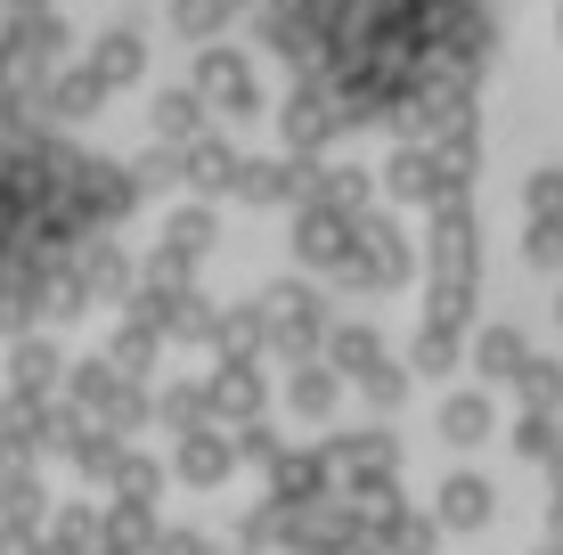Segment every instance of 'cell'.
I'll use <instances>...</instances> for the list:
<instances>
[{
	"label": "cell",
	"mask_w": 563,
	"mask_h": 555,
	"mask_svg": "<svg viewBox=\"0 0 563 555\" xmlns=\"http://www.w3.org/2000/svg\"><path fill=\"white\" fill-rule=\"evenodd\" d=\"M262 33L327 123H384L482 74L490 0H269Z\"/></svg>",
	"instance_id": "6da1fadb"
},
{
	"label": "cell",
	"mask_w": 563,
	"mask_h": 555,
	"mask_svg": "<svg viewBox=\"0 0 563 555\" xmlns=\"http://www.w3.org/2000/svg\"><path fill=\"white\" fill-rule=\"evenodd\" d=\"M131 204V180L49 131L0 140V286L66 270V254Z\"/></svg>",
	"instance_id": "7a4b0ae2"
}]
</instances>
